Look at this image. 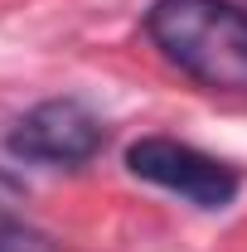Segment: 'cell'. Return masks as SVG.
I'll return each instance as SVG.
<instances>
[{
	"label": "cell",
	"instance_id": "cell-4",
	"mask_svg": "<svg viewBox=\"0 0 247 252\" xmlns=\"http://www.w3.org/2000/svg\"><path fill=\"white\" fill-rule=\"evenodd\" d=\"M0 252H54L49 238H44L34 223H25L15 209H10L5 194H0Z\"/></svg>",
	"mask_w": 247,
	"mask_h": 252
},
{
	"label": "cell",
	"instance_id": "cell-2",
	"mask_svg": "<svg viewBox=\"0 0 247 252\" xmlns=\"http://www.w3.org/2000/svg\"><path fill=\"white\" fill-rule=\"evenodd\" d=\"M126 170L136 180L155 185V189H170V194L189 199L194 209H209V214L214 209H228L238 199V189H243V180H238L233 165L204 156L199 146L175 141V136H141V141H131Z\"/></svg>",
	"mask_w": 247,
	"mask_h": 252
},
{
	"label": "cell",
	"instance_id": "cell-1",
	"mask_svg": "<svg viewBox=\"0 0 247 252\" xmlns=\"http://www.w3.org/2000/svg\"><path fill=\"white\" fill-rule=\"evenodd\" d=\"M146 34L194 83L247 93V10L233 0H155Z\"/></svg>",
	"mask_w": 247,
	"mask_h": 252
},
{
	"label": "cell",
	"instance_id": "cell-3",
	"mask_svg": "<svg viewBox=\"0 0 247 252\" xmlns=\"http://www.w3.org/2000/svg\"><path fill=\"white\" fill-rule=\"evenodd\" d=\"M102 141H107L102 117H97L88 102H78V97L39 102L5 136L10 156L30 160V165H83V160H93L102 151Z\"/></svg>",
	"mask_w": 247,
	"mask_h": 252
}]
</instances>
